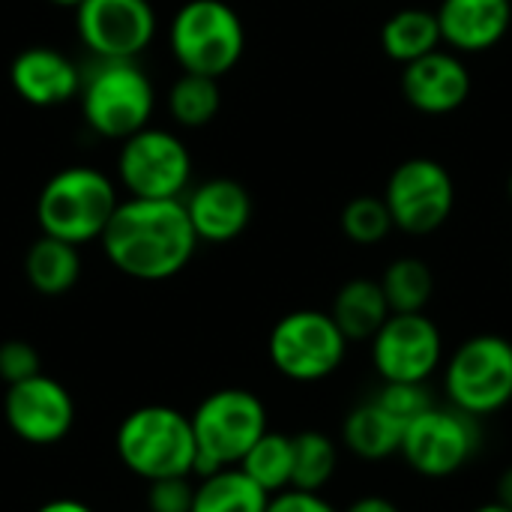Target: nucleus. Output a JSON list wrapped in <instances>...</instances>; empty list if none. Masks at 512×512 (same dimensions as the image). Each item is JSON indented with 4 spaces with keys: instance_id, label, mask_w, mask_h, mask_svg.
I'll list each match as a JSON object with an SVG mask.
<instances>
[{
    "instance_id": "1",
    "label": "nucleus",
    "mask_w": 512,
    "mask_h": 512,
    "mask_svg": "<svg viewBox=\"0 0 512 512\" xmlns=\"http://www.w3.org/2000/svg\"><path fill=\"white\" fill-rule=\"evenodd\" d=\"M99 243L108 264L138 282L174 279L198 252L183 198H120Z\"/></svg>"
},
{
    "instance_id": "2",
    "label": "nucleus",
    "mask_w": 512,
    "mask_h": 512,
    "mask_svg": "<svg viewBox=\"0 0 512 512\" xmlns=\"http://www.w3.org/2000/svg\"><path fill=\"white\" fill-rule=\"evenodd\" d=\"M117 204V183L105 171L93 165H66L39 189L36 222L42 234L81 249L102 237Z\"/></svg>"
},
{
    "instance_id": "3",
    "label": "nucleus",
    "mask_w": 512,
    "mask_h": 512,
    "mask_svg": "<svg viewBox=\"0 0 512 512\" xmlns=\"http://www.w3.org/2000/svg\"><path fill=\"white\" fill-rule=\"evenodd\" d=\"M114 447L123 468L144 483L192 477L198 456L192 420L168 405H144L126 414L117 426Z\"/></svg>"
},
{
    "instance_id": "4",
    "label": "nucleus",
    "mask_w": 512,
    "mask_h": 512,
    "mask_svg": "<svg viewBox=\"0 0 512 512\" xmlns=\"http://www.w3.org/2000/svg\"><path fill=\"white\" fill-rule=\"evenodd\" d=\"M78 105L93 135L123 141L150 126L156 87L138 60H96L81 75Z\"/></svg>"
},
{
    "instance_id": "5",
    "label": "nucleus",
    "mask_w": 512,
    "mask_h": 512,
    "mask_svg": "<svg viewBox=\"0 0 512 512\" xmlns=\"http://www.w3.org/2000/svg\"><path fill=\"white\" fill-rule=\"evenodd\" d=\"M192 420L198 456L192 477H210L222 468H237L252 444L267 432V408L252 390L225 387L210 393Z\"/></svg>"
},
{
    "instance_id": "6",
    "label": "nucleus",
    "mask_w": 512,
    "mask_h": 512,
    "mask_svg": "<svg viewBox=\"0 0 512 512\" xmlns=\"http://www.w3.org/2000/svg\"><path fill=\"white\" fill-rule=\"evenodd\" d=\"M168 45L183 72L222 78L246 51V27L225 0H186L168 24Z\"/></svg>"
},
{
    "instance_id": "7",
    "label": "nucleus",
    "mask_w": 512,
    "mask_h": 512,
    "mask_svg": "<svg viewBox=\"0 0 512 512\" xmlns=\"http://www.w3.org/2000/svg\"><path fill=\"white\" fill-rule=\"evenodd\" d=\"M447 402L486 420L501 414L512 402V342L498 333H477L465 339L444 363Z\"/></svg>"
},
{
    "instance_id": "8",
    "label": "nucleus",
    "mask_w": 512,
    "mask_h": 512,
    "mask_svg": "<svg viewBox=\"0 0 512 512\" xmlns=\"http://www.w3.org/2000/svg\"><path fill=\"white\" fill-rule=\"evenodd\" d=\"M348 339L330 312L297 309L282 315L267 339L273 369L294 384H318L339 372L348 357Z\"/></svg>"
},
{
    "instance_id": "9",
    "label": "nucleus",
    "mask_w": 512,
    "mask_h": 512,
    "mask_svg": "<svg viewBox=\"0 0 512 512\" xmlns=\"http://www.w3.org/2000/svg\"><path fill=\"white\" fill-rule=\"evenodd\" d=\"M117 183L126 198H183L192 186V153L177 132L144 126L120 141Z\"/></svg>"
},
{
    "instance_id": "10",
    "label": "nucleus",
    "mask_w": 512,
    "mask_h": 512,
    "mask_svg": "<svg viewBox=\"0 0 512 512\" xmlns=\"http://www.w3.org/2000/svg\"><path fill=\"white\" fill-rule=\"evenodd\" d=\"M480 450V420L456 411L453 405H432L405 423L399 456L426 480H447L468 468Z\"/></svg>"
},
{
    "instance_id": "11",
    "label": "nucleus",
    "mask_w": 512,
    "mask_h": 512,
    "mask_svg": "<svg viewBox=\"0 0 512 512\" xmlns=\"http://www.w3.org/2000/svg\"><path fill=\"white\" fill-rule=\"evenodd\" d=\"M384 204L393 216V228L426 237L450 219L456 207V183L438 159L414 156L396 165L387 177Z\"/></svg>"
},
{
    "instance_id": "12",
    "label": "nucleus",
    "mask_w": 512,
    "mask_h": 512,
    "mask_svg": "<svg viewBox=\"0 0 512 512\" xmlns=\"http://www.w3.org/2000/svg\"><path fill=\"white\" fill-rule=\"evenodd\" d=\"M369 345L381 384H429L444 363V336L426 312H393Z\"/></svg>"
},
{
    "instance_id": "13",
    "label": "nucleus",
    "mask_w": 512,
    "mask_h": 512,
    "mask_svg": "<svg viewBox=\"0 0 512 512\" xmlns=\"http://www.w3.org/2000/svg\"><path fill=\"white\" fill-rule=\"evenodd\" d=\"M156 27L150 0H84L75 9L78 39L96 60H138L156 39Z\"/></svg>"
},
{
    "instance_id": "14",
    "label": "nucleus",
    "mask_w": 512,
    "mask_h": 512,
    "mask_svg": "<svg viewBox=\"0 0 512 512\" xmlns=\"http://www.w3.org/2000/svg\"><path fill=\"white\" fill-rule=\"evenodd\" d=\"M3 417L15 438L33 447L60 444L75 426V402L72 393L48 378L45 372L9 384L3 396Z\"/></svg>"
},
{
    "instance_id": "15",
    "label": "nucleus",
    "mask_w": 512,
    "mask_h": 512,
    "mask_svg": "<svg viewBox=\"0 0 512 512\" xmlns=\"http://www.w3.org/2000/svg\"><path fill=\"white\" fill-rule=\"evenodd\" d=\"M471 72L456 51H432L420 60L405 63L402 69V96L405 102L429 117H444L459 111L471 96Z\"/></svg>"
},
{
    "instance_id": "16",
    "label": "nucleus",
    "mask_w": 512,
    "mask_h": 512,
    "mask_svg": "<svg viewBox=\"0 0 512 512\" xmlns=\"http://www.w3.org/2000/svg\"><path fill=\"white\" fill-rule=\"evenodd\" d=\"M183 207L198 243H231L252 222V195L231 177H213L189 186Z\"/></svg>"
},
{
    "instance_id": "17",
    "label": "nucleus",
    "mask_w": 512,
    "mask_h": 512,
    "mask_svg": "<svg viewBox=\"0 0 512 512\" xmlns=\"http://www.w3.org/2000/svg\"><path fill=\"white\" fill-rule=\"evenodd\" d=\"M81 75L75 60L51 45H30L9 66L12 90L33 108H57L78 99Z\"/></svg>"
},
{
    "instance_id": "18",
    "label": "nucleus",
    "mask_w": 512,
    "mask_h": 512,
    "mask_svg": "<svg viewBox=\"0 0 512 512\" xmlns=\"http://www.w3.org/2000/svg\"><path fill=\"white\" fill-rule=\"evenodd\" d=\"M435 18L450 51L483 54L510 33L512 0H441Z\"/></svg>"
},
{
    "instance_id": "19",
    "label": "nucleus",
    "mask_w": 512,
    "mask_h": 512,
    "mask_svg": "<svg viewBox=\"0 0 512 512\" xmlns=\"http://www.w3.org/2000/svg\"><path fill=\"white\" fill-rule=\"evenodd\" d=\"M405 423L396 420L378 399L360 402L342 423V444L363 462H387L399 456Z\"/></svg>"
},
{
    "instance_id": "20",
    "label": "nucleus",
    "mask_w": 512,
    "mask_h": 512,
    "mask_svg": "<svg viewBox=\"0 0 512 512\" xmlns=\"http://www.w3.org/2000/svg\"><path fill=\"white\" fill-rule=\"evenodd\" d=\"M330 315L348 342H369L393 312H390L381 282L360 276V279L345 282L336 291Z\"/></svg>"
},
{
    "instance_id": "21",
    "label": "nucleus",
    "mask_w": 512,
    "mask_h": 512,
    "mask_svg": "<svg viewBox=\"0 0 512 512\" xmlns=\"http://www.w3.org/2000/svg\"><path fill=\"white\" fill-rule=\"evenodd\" d=\"M24 276L30 288L42 297H60L72 291L81 279V255L78 246L42 234L30 243L24 255Z\"/></svg>"
},
{
    "instance_id": "22",
    "label": "nucleus",
    "mask_w": 512,
    "mask_h": 512,
    "mask_svg": "<svg viewBox=\"0 0 512 512\" xmlns=\"http://www.w3.org/2000/svg\"><path fill=\"white\" fill-rule=\"evenodd\" d=\"M441 45L444 42H441V27H438L435 12L420 9V6H408V9L393 12L381 27L384 54L402 66L438 51Z\"/></svg>"
},
{
    "instance_id": "23",
    "label": "nucleus",
    "mask_w": 512,
    "mask_h": 512,
    "mask_svg": "<svg viewBox=\"0 0 512 512\" xmlns=\"http://www.w3.org/2000/svg\"><path fill=\"white\" fill-rule=\"evenodd\" d=\"M270 495L240 468H222L195 483L192 512H264Z\"/></svg>"
},
{
    "instance_id": "24",
    "label": "nucleus",
    "mask_w": 512,
    "mask_h": 512,
    "mask_svg": "<svg viewBox=\"0 0 512 512\" xmlns=\"http://www.w3.org/2000/svg\"><path fill=\"white\" fill-rule=\"evenodd\" d=\"M237 468L249 480H255L267 495L291 489V477H294V438L267 429L252 444V450L240 459Z\"/></svg>"
},
{
    "instance_id": "25",
    "label": "nucleus",
    "mask_w": 512,
    "mask_h": 512,
    "mask_svg": "<svg viewBox=\"0 0 512 512\" xmlns=\"http://www.w3.org/2000/svg\"><path fill=\"white\" fill-rule=\"evenodd\" d=\"M222 108L219 78L183 72L168 90V114L183 129H204Z\"/></svg>"
},
{
    "instance_id": "26",
    "label": "nucleus",
    "mask_w": 512,
    "mask_h": 512,
    "mask_svg": "<svg viewBox=\"0 0 512 512\" xmlns=\"http://www.w3.org/2000/svg\"><path fill=\"white\" fill-rule=\"evenodd\" d=\"M378 282L384 288L390 312H423L435 294V276L429 264L414 255L396 258Z\"/></svg>"
},
{
    "instance_id": "27",
    "label": "nucleus",
    "mask_w": 512,
    "mask_h": 512,
    "mask_svg": "<svg viewBox=\"0 0 512 512\" xmlns=\"http://www.w3.org/2000/svg\"><path fill=\"white\" fill-rule=\"evenodd\" d=\"M339 468V447L324 432H300L294 435V477L291 489L300 492H324Z\"/></svg>"
},
{
    "instance_id": "28",
    "label": "nucleus",
    "mask_w": 512,
    "mask_h": 512,
    "mask_svg": "<svg viewBox=\"0 0 512 512\" xmlns=\"http://www.w3.org/2000/svg\"><path fill=\"white\" fill-rule=\"evenodd\" d=\"M339 225H342V234L351 243H357V246H378L381 240L390 237L393 216H390L384 198L360 195V198L345 204V210L339 216Z\"/></svg>"
},
{
    "instance_id": "29",
    "label": "nucleus",
    "mask_w": 512,
    "mask_h": 512,
    "mask_svg": "<svg viewBox=\"0 0 512 512\" xmlns=\"http://www.w3.org/2000/svg\"><path fill=\"white\" fill-rule=\"evenodd\" d=\"M375 399L402 423H411L417 414H423L426 408L435 405L426 384H381Z\"/></svg>"
},
{
    "instance_id": "30",
    "label": "nucleus",
    "mask_w": 512,
    "mask_h": 512,
    "mask_svg": "<svg viewBox=\"0 0 512 512\" xmlns=\"http://www.w3.org/2000/svg\"><path fill=\"white\" fill-rule=\"evenodd\" d=\"M192 477H165L147 483V512H192Z\"/></svg>"
},
{
    "instance_id": "31",
    "label": "nucleus",
    "mask_w": 512,
    "mask_h": 512,
    "mask_svg": "<svg viewBox=\"0 0 512 512\" xmlns=\"http://www.w3.org/2000/svg\"><path fill=\"white\" fill-rule=\"evenodd\" d=\"M42 372V360L36 354V348L30 342H21V339H9L0 345V378L9 384H18V381H27L33 375Z\"/></svg>"
},
{
    "instance_id": "32",
    "label": "nucleus",
    "mask_w": 512,
    "mask_h": 512,
    "mask_svg": "<svg viewBox=\"0 0 512 512\" xmlns=\"http://www.w3.org/2000/svg\"><path fill=\"white\" fill-rule=\"evenodd\" d=\"M264 512H339L321 492H300V489H285L270 495V504Z\"/></svg>"
},
{
    "instance_id": "33",
    "label": "nucleus",
    "mask_w": 512,
    "mask_h": 512,
    "mask_svg": "<svg viewBox=\"0 0 512 512\" xmlns=\"http://www.w3.org/2000/svg\"><path fill=\"white\" fill-rule=\"evenodd\" d=\"M342 512H402L390 498H384V495H363V498H357V501H351L348 507Z\"/></svg>"
},
{
    "instance_id": "34",
    "label": "nucleus",
    "mask_w": 512,
    "mask_h": 512,
    "mask_svg": "<svg viewBox=\"0 0 512 512\" xmlns=\"http://www.w3.org/2000/svg\"><path fill=\"white\" fill-rule=\"evenodd\" d=\"M36 512H93L84 501H75V498H54L48 504H42Z\"/></svg>"
},
{
    "instance_id": "35",
    "label": "nucleus",
    "mask_w": 512,
    "mask_h": 512,
    "mask_svg": "<svg viewBox=\"0 0 512 512\" xmlns=\"http://www.w3.org/2000/svg\"><path fill=\"white\" fill-rule=\"evenodd\" d=\"M495 489H498V498H495V501L512 510V465L498 477V486H495Z\"/></svg>"
},
{
    "instance_id": "36",
    "label": "nucleus",
    "mask_w": 512,
    "mask_h": 512,
    "mask_svg": "<svg viewBox=\"0 0 512 512\" xmlns=\"http://www.w3.org/2000/svg\"><path fill=\"white\" fill-rule=\"evenodd\" d=\"M474 512H512V510H510V507H504V504H498V501H489V504L477 507Z\"/></svg>"
},
{
    "instance_id": "37",
    "label": "nucleus",
    "mask_w": 512,
    "mask_h": 512,
    "mask_svg": "<svg viewBox=\"0 0 512 512\" xmlns=\"http://www.w3.org/2000/svg\"><path fill=\"white\" fill-rule=\"evenodd\" d=\"M48 3H51V6H60V9H72V12H75L84 0H48Z\"/></svg>"
},
{
    "instance_id": "38",
    "label": "nucleus",
    "mask_w": 512,
    "mask_h": 512,
    "mask_svg": "<svg viewBox=\"0 0 512 512\" xmlns=\"http://www.w3.org/2000/svg\"><path fill=\"white\" fill-rule=\"evenodd\" d=\"M507 192H510V201H512V174H510V180H507Z\"/></svg>"
}]
</instances>
